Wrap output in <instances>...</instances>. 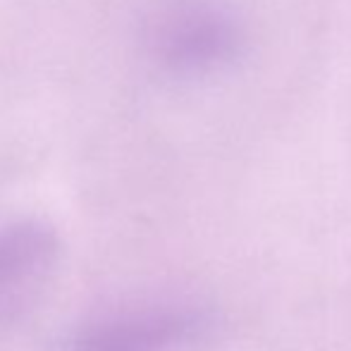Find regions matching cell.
Wrapping results in <instances>:
<instances>
[{
  "label": "cell",
  "mask_w": 351,
  "mask_h": 351,
  "mask_svg": "<svg viewBox=\"0 0 351 351\" xmlns=\"http://www.w3.org/2000/svg\"><path fill=\"white\" fill-rule=\"evenodd\" d=\"M62 241L48 220H0V332L22 320L48 291L60 265Z\"/></svg>",
  "instance_id": "3957f363"
},
{
  "label": "cell",
  "mask_w": 351,
  "mask_h": 351,
  "mask_svg": "<svg viewBox=\"0 0 351 351\" xmlns=\"http://www.w3.org/2000/svg\"><path fill=\"white\" fill-rule=\"evenodd\" d=\"M208 330V315L186 304L115 306L82 320L62 351H191Z\"/></svg>",
  "instance_id": "7a4b0ae2"
},
{
  "label": "cell",
  "mask_w": 351,
  "mask_h": 351,
  "mask_svg": "<svg viewBox=\"0 0 351 351\" xmlns=\"http://www.w3.org/2000/svg\"><path fill=\"white\" fill-rule=\"evenodd\" d=\"M143 56L172 79H206L230 70L246 48V29L222 0H158L141 22Z\"/></svg>",
  "instance_id": "6da1fadb"
}]
</instances>
